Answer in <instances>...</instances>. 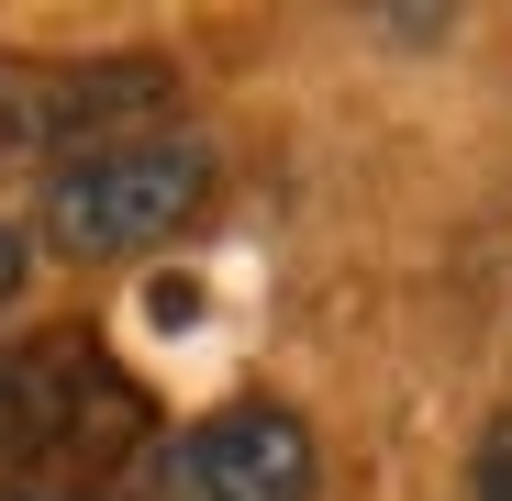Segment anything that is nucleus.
Masks as SVG:
<instances>
[{"label":"nucleus","mask_w":512,"mask_h":501,"mask_svg":"<svg viewBox=\"0 0 512 501\" xmlns=\"http://www.w3.org/2000/svg\"><path fill=\"white\" fill-rule=\"evenodd\" d=\"M145 446V390L101 357V334H23L0 346V468L34 501H101Z\"/></svg>","instance_id":"nucleus-1"},{"label":"nucleus","mask_w":512,"mask_h":501,"mask_svg":"<svg viewBox=\"0 0 512 501\" xmlns=\"http://www.w3.org/2000/svg\"><path fill=\"white\" fill-rule=\"evenodd\" d=\"M301 490H312V435H301V412H279V401L212 412V424H190L134 479V501H301Z\"/></svg>","instance_id":"nucleus-3"},{"label":"nucleus","mask_w":512,"mask_h":501,"mask_svg":"<svg viewBox=\"0 0 512 501\" xmlns=\"http://www.w3.org/2000/svg\"><path fill=\"white\" fill-rule=\"evenodd\" d=\"M479 501H512V412H501L490 446H479Z\"/></svg>","instance_id":"nucleus-5"},{"label":"nucleus","mask_w":512,"mask_h":501,"mask_svg":"<svg viewBox=\"0 0 512 501\" xmlns=\"http://www.w3.org/2000/svg\"><path fill=\"white\" fill-rule=\"evenodd\" d=\"M0 501H34V490H12V479H0Z\"/></svg>","instance_id":"nucleus-7"},{"label":"nucleus","mask_w":512,"mask_h":501,"mask_svg":"<svg viewBox=\"0 0 512 501\" xmlns=\"http://www.w3.org/2000/svg\"><path fill=\"white\" fill-rule=\"evenodd\" d=\"M201 201H212V156L179 123L45 167V234L67 245V257H145V245H167Z\"/></svg>","instance_id":"nucleus-2"},{"label":"nucleus","mask_w":512,"mask_h":501,"mask_svg":"<svg viewBox=\"0 0 512 501\" xmlns=\"http://www.w3.org/2000/svg\"><path fill=\"white\" fill-rule=\"evenodd\" d=\"M45 90H56L45 67H12V56H0V179H12V167H56V134H45Z\"/></svg>","instance_id":"nucleus-4"},{"label":"nucleus","mask_w":512,"mask_h":501,"mask_svg":"<svg viewBox=\"0 0 512 501\" xmlns=\"http://www.w3.org/2000/svg\"><path fill=\"white\" fill-rule=\"evenodd\" d=\"M12 279H23V245H12V223H0V301H12Z\"/></svg>","instance_id":"nucleus-6"}]
</instances>
